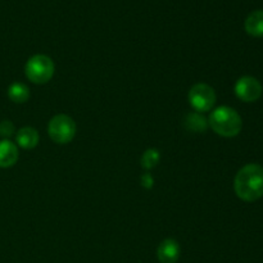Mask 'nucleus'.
<instances>
[{
    "instance_id": "1",
    "label": "nucleus",
    "mask_w": 263,
    "mask_h": 263,
    "mask_svg": "<svg viewBox=\"0 0 263 263\" xmlns=\"http://www.w3.org/2000/svg\"><path fill=\"white\" fill-rule=\"evenodd\" d=\"M236 195L244 202H256L263 197V167L247 164L236 174L234 180Z\"/></svg>"
},
{
    "instance_id": "2",
    "label": "nucleus",
    "mask_w": 263,
    "mask_h": 263,
    "mask_svg": "<svg viewBox=\"0 0 263 263\" xmlns=\"http://www.w3.org/2000/svg\"><path fill=\"white\" fill-rule=\"evenodd\" d=\"M208 126L217 135L223 138H234L239 135L243 127V121L239 113L230 107H218L211 113Z\"/></svg>"
},
{
    "instance_id": "3",
    "label": "nucleus",
    "mask_w": 263,
    "mask_h": 263,
    "mask_svg": "<svg viewBox=\"0 0 263 263\" xmlns=\"http://www.w3.org/2000/svg\"><path fill=\"white\" fill-rule=\"evenodd\" d=\"M25 74L33 84H46L50 81L54 74L53 61L44 54H36L31 57L26 63Z\"/></svg>"
},
{
    "instance_id": "4",
    "label": "nucleus",
    "mask_w": 263,
    "mask_h": 263,
    "mask_svg": "<svg viewBox=\"0 0 263 263\" xmlns=\"http://www.w3.org/2000/svg\"><path fill=\"white\" fill-rule=\"evenodd\" d=\"M76 123L69 116L57 115L48 125V134L57 144H68L76 135Z\"/></svg>"
},
{
    "instance_id": "5",
    "label": "nucleus",
    "mask_w": 263,
    "mask_h": 263,
    "mask_svg": "<svg viewBox=\"0 0 263 263\" xmlns=\"http://www.w3.org/2000/svg\"><path fill=\"white\" fill-rule=\"evenodd\" d=\"M189 103L195 112H208L213 108L216 103V92L210 85L197 84L190 89Z\"/></svg>"
},
{
    "instance_id": "6",
    "label": "nucleus",
    "mask_w": 263,
    "mask_h": 263,
    "mask_svg": "<svg viewBox=\"0 0 263 263\" xmlns=\"http://www.w3.org/2000/svg\"><path fill=\"white\" fill-rule=\"evenodd\" d=\"M235 95L246 103H253L262 95V85L257 79L252 76H244L236 81Z\"/></svg>"
},
{
    "instance_id": "7",
    "label": "nucleus",
    "mask_w": 263,
    "mask_h": 263,
    "mask_svg": "<svg viewBox=\"0 0 263 263\" xmlns=\"http://www.w3.org/2000/svg\"><path fill=\"white\" fill-rule=\"evenodd\" d=\"M181 248L175 239H164L157 249V257L161 263H176L180 258Z\"/></svg>"
},
{
    "instance_id": "8",
    "label": "nucleus",
    "mask_w": 263,
    "mask_h": 263,
    "mask_svg": "<svg viewBox=\"0 0 263 263\" xmlns=\"http://www.w3.org/2000/svg\"><path fill=\"white\" fill-rule=\"evenodd\" d=\"M18 148L10 140H0V168H9L18 161Z\"/></svg>"
},
{
    "instance_id": "9",
    "label": "nucleus",
    "mask_w": 263,
    "mask_h": 263,
    "mask_svg": "<svg viewBox=\"0 0 263 263\" xmlns=\"http://www.w3.org/2000/svg\"><path fill=\"white\" fill-rule=\"evenodd\" d=\"M40 136L33 127H22L15 135V141L22 149H33L39 144Z\"/></svg>"
},
{
    "instance_id": "10",
    "label": "nucleus",
    "mask_w": 263,
    "mask_h": 263,
    "mask_svg": "<svg viewBox=\"0 0 263 263\" xmlns=\"http://www.w3.org/2000/svg\"><path fill=\"white\" fill-rule=\"evenodd\" d=\"M247 33L253 37H263V10H254L247 17L244 23Z\"/></svg>"
},
{
    "instance_id": "11",
    "label": "nucleus",
    "mask_w": 263,
    "mask_h": 263,
    "mask_svg": "<svg viewBox=\"0 0 263 263\" xmlns=\"http://www.w3.org/2000/svg\"><path fill=\"white\" fill-rule=\"evenodd\" d=\"M185 126L193 133H205L208 128V120L199 112H190L185 117Z\"/></svg>"
},
{
    "instance_id": "12",
    "label": "nucleus",
    "mask_w": 263,
    "mask_h": 263,
    "mask_svg": "<svg viewBox=\"0 0 263 263\" xmlns=\"http://www.w3.org/2000/svg\"><path fill=\"white\" fill-rule=\"evenodd\" d=\"M8 97L12 102L14 103H25L27 102L30 98V89L27 85L22 84V82H13L9 87H8Z\"/></svg>"
},
{
    "instance_id": "13",
    "label": "nucleus",
    "mask_w": 263,
    "mask_h": 263,
    "mask_svg": "<svg viewBox=\"0 0 263 263\" xmlns=\"http://www.w3.org/2000/svg\"><path fill=\"white\" fill-rule=\"evenodd\" d=\"M159 159H161V154H159V152L157 151V149L151 148L148 149V151L144 152V154L141 156L140 163L145 170H152L158 164Z\"/></svg>"
},
{
    "instance_id": "14",
    "label": "nucleus",
    "mask_w": 263,
    "mask_h": 263,
    "mask_svg": "<svg viewBox=\"0 0 263 263\" xmlns=\"http://www.w3.org/2000/svg\"><path fill=\"white\" fill-rule=\"evenodd\" d=\"M14 134V125L10 121L4 120L0 122V136L3 139H9Z\"/></svg>"
},
{
    "instance_id": "15",
    "label": "nucleus",
    "mask_w": 263,
    "mask_h": 263,
    "mask_svg": "<svg viewBox=\"0 0 263 263\" xmlns=\"http://www.w3.org/2000/svg\"><path fill=\"white\" fill-rule=\"evenodd\" d=\"M141 185H143L145 189H152L154 185V179L151 174H144L140 179Z\"/></svg>"
}]
</instances>
